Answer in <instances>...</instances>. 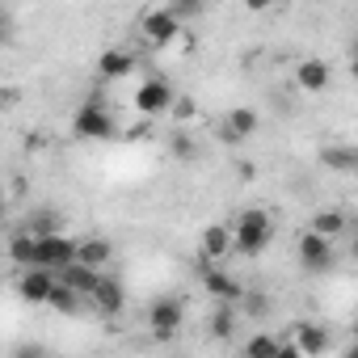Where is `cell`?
<instances>
[{"instance_id":"6da1fadb","label":"cell","mask_w":358,"mask_h":358,"mask_svg":"<svg viewBox=\"0 0 358 358\" xmlns=\"http://www.w3.org/2000/svg\"><path fill=\"white\" fill-rule=\"evenodd\" d=\"M232 241H236L241 257H262L274 245V215L262 211V207H245L232 220Z\"/></svg>"},{"instance_id":"7a4b0ae2","label":"cell","mask_w":358,"mask_h":358,"mask_svg":"<svg viewBox=\"0 0 358 358\" xmlns=\"http://www.w3.org/2000/svg\"><path fill=\"white\" fill-rule=\"evenodd\" d=\"M72 135L85 139V143H110V139H118L122 131H118V118H114L97 97H89V101H80L76 114H72Z\"/></svg>"},{"instance_id":"3957f363","label":"cell","mask_w":358,"mask_h":358,"mask_svg":"<svg viewBox=\"0 0 358 358\" xmlns=\"http://www.w3.org/2000/svg\"><path fill=\"white\" fill-rule=\"evenodd\" d=\"M177 93L169 80H160V76H148V80H139V89H135V97H131V106H135V114L139 118H148V122H156V118H164V114H173V106H177Z\"/></svg>"},{"instance_id":"277c9868","label":"cell","mask_w":358,"mask_h":358,"mask_svg":"<svg viewBox=\"0 0 358 358\" xmlns=\"http://www.w3.org/2000/svg\"><path fill=\"white\" fill-rule=\"evenodd\" d=\"M182 320H186V303L182 299L160 295V299L148 303V333H152V341H173L177 333H182Z\"/></svg>"},{"instance_id":"5b68a950","label":"cell","mask_w":358,"mask_h":358,"mask_svg":"<svg viewBox=\"0 0 358 358\" xmlns=\"http://www.w3.org/2000/svg\"><path fill=\"white\" fill-rule=\"evenodd\" d=\"M295 257H299L303 274H329V270L337 266V245L324 241V236H316V232L308 228V232H299V241H295Z\"/></svg>"},{"instance_id":"8992f818","label":"cell","mask_w":358,"mask_h":358,"mask_svg":"<svg viewBox=\"0 0 358 358\" xmlns=\"http://www.w3.org/2000/svg\"><path fill=\"white\" fill-rule=\"evenodd\" d=\"M80 257V236H38V253H34V270H68Z\"/></svg>"},{"instance_id":"52a82bcc","label":"cell","mask_w":358,"mask_h":358,"mask_svg":"<svg viewBox=\"0 0 358 358\" xmlns=\"http://www.w3.org/2000/svg\"><path fill=\"white\" fill-rule=\"evenodd\" d=\"M199 274H203V291L211 295V303H232V308H241L245 303V282L236 278V274H228V270H215V266H207V262H199Z\"/></svg>"},{"instance_id":"ba28073f","label":"cell","mask_w":358,"mask_h":358,"mask_svg":"<svg viewBox=\"0 0 358 358\" xmlns=\"http://www.w3.org/2000/svg\"><path fill=\"white\" fill-rule=\"evenodd\" d=\"M228 253H236V241H232V224H207L199 232V262L215 266L224 262Z\"/></svg>"},{"instance_id":"9c48e42d","label":"cell","mask_w":358,"mask_h":358,"mask_svg":"<svg viewBox=\"0 0 358 358\" xmlns=\"http://www.w3.org/2000/svg\"><path fill=\"white\" fill-rule=\"evenodd\" d=\"M93 312L97 316H106V320H114V316H122L127 312V287H122V278H114L110 270L101 274V287L93 291Z\"/></svg>"},{"instance_id":"30bf717a","label":"cell","mask_w":358,"mask_h":358,"mask_svg":"<svg viewBox=\"0 0 358 358\" xmlns=\"http://www.w3.org/2000/svg\"><path fill=\"white\" fill-rule=\"evenodd\" d=\"M139 34H143L148 43L164 47V43H173L177 34H182V22L173 17V9H169V5H164V9H148V13L139 17Z\"/></svg>"},{"instance_id":"8fae6325","label":"cell","mask_w":358,"mask_h":358,"mask_svg":"<svg viewBox=\"0 0 358 358\" xmlns=\"http://www.w3.org/2000/svg\"><path fill=\"white\" fill-rule=\"evenodd\" d=\"M55 287H59V274H51V270H22V274H17V295H22V303H51Z\"/></svg>"},{"instance_id":"7c38bea8","label":"cell","mask_w":358,"mask_h":358,"mask_svg":"<svg viewBox=\"0 0 358 358\" xmlns=\"http://www.w3.org/2000/svg\"><path fill=\"white\" fill-rule=\"evenodd\" d=\"M316 160H320V169H329V173H358V143H345V139L324 143V148L316 152Z\"/></svg>"},{"instance_id":"4fadbf2b","label":"cell","mask_w":358,"mask_h":358,"mask_svg":"<svg viewBox=\"0 0 358 358\" xmlns=\"http://www.w3.org/2000/svg\"><path fill=\"white\" fill-rule=\"evenodd\" d=\"M291 341L308 354V358H320V354H329V329L324 324H316V320H299L295 329H291Z\"/></svg>"},{"instance_id":"5bb4252c","label":"cell","mask_w":358,"mask_h":358,"mask_svg":"<svg viewBox=\"0 0 358 358\" xmlns=\"http://www.w3.org/2000/svg\"><path fill=\"white\" fill-rule=\"evenodd\" d=\"M350 224H354V220H350L341 207H324V211L312 215V232L324 236V241H350Z\"/></svg>"},{"instance_id":"9a60e30c","label":"cell","mask_w":358,"mask_h":358,"mask_svg":"<svg viewBox=\"0 0 358 358\" xmlns=\"http://www.w3.org/2000/svg\"><path fill=\"white\" fill-rule=\"evenodd\" d=\"M131 72H135V51L110 47V51L97 55V76H101V80H122V76H131Z\"/></svg>"},{"instance_id":"2e32d148","label":"cell","mask_w":358,"mask_h":358,"mask_svg":"<svg viewBox=\"0 0 358 358\" xmlns=\"http://www.w3.org/2000/svg\"><path fill=\"white\" fill-rule=\"evenodd\" d=\"M26 232H34V236H68V215L55 211V207H34L26 215Z\"/></svg>"},{"instance_id":"e0dca14e","label":"cell","mask_w":358,"mask_h":358,"mask_svg":"<svg viewBox=\"0 0 358 358\" xmlns=\"http://www.w3.org/2000/svg\"><path fill=\"white\" fill-rule=\"evenodd\" d=\"M329 80H333V68L324 64V59H303L299 68H295V85L303 89V93H324L329 89Z\"/></svg>"},{"instance_id":"ac0fdd59","label":"cell","mask_w":358,"mask_h":358,"mask_svg":"<svg viewBox=\"0 0 358 358\" xmlns=\"http://www.w3.org/2000/svg\"><path fill=\"white\" fill-rule=\"evenodd\" d=\"M5 253H9V262L17 266V274H22V270H34L38 236H34V232H26V228H17V232H9V245H5Z\"/></svg>"},{"instance_id":"d6986e66","label":"cell","mask_w":358,"mask_h":358,"mask_svg":"<svg viewBox=\"0 0 358 358\" xmlns=\"http://www.w3.org/2000/svg\"><path fill=\"white\" fill-rule=\"evenodd\" d=\"M80 266H89V270H110V262H114V245H110V236H80V257H76Z\"/></svg>"},{"instance_id":"ffe728a7","label":"cell","mask_w":358,"mask_h":358,"mask_svg":"<svg viewBox=\"0 0 358 358\" xmlns=\"http://www.w3.org/2000/svg\"><path fill=\"white\" fill-rule=\"evenodd\" d=\"M236 329H241V308H232V303H215L211 316H207V333H211L215 341H232Z\"/></svg>"},{"instance_id":"44dd1931","label":"cell","mask_w":358,"mask_h":358,"mask_svg":"<svg viewBox=\"0 0 358 358\" xmlns=\"http://www.w3.org/2000/svg\"><path fill=\"white\" fill-rule=\"evenodd\" d=\"M59 282H64V287H72L76 295H85V299H93V291L101 287V270H89V266H80V262H72L68 270H59Z\"/></svg>"},{"instance_id":"7402d4cb","label":"cell","mask_w":358,"mask_h":358,"mask_svg":"<svg viewBox=\"0 0 358 358\" xmlns=\"http://www.w3.org/2000/svg\"><path fill=\"white\" fill-rule=\"evenodd\" d=\"M278 350H282V337H278V333H270V329H257V333H249V337H245L241 358H278Z\"/></svg>"},{"instance_id":"603a6c76","label":"cell","mask_w":358,"mask_h":358,"mask_svg":"<svg viewBox=\"0 0 358 358\" xmlns=\"http://www.w3.org/2000/svg\"><path fill=\"white\" fill-rule=\"evenodd\" d=\"M169 156H173L177 164H194V160L203 156V143H199L190 131H173V135H169Z\"/></svg>"},{"instance_id":"cb8c5ba5","label":"cell","mask_w":358,"mask_h":358,"mask_svg":"<svg viewBox=\"0 0 358 358\" xmlns=\"http://www.w3.org/2000/svg\"><path fill=\"white\" fill-rule=\"evenodd\" d=\"M228 131L245 143V139H253L257 135V127H262V118H257V110H249V106H236V110H228Z\"/></svg>"},{"instance_id":"d4e9b609","label":"cell","mask_w":358,"mask_h":358,"mask_svg":"<svg viewBox=\"0 0 358 358\" xmlns=\"http://www.w3.org/2000/svg\"><path fill=\"white\" fill-rule=\"evenodd\" d=\"M85 303H89L85 295H76L72 287H64V282H59L47 308H51V312H59V316H80V312H85Z\"/></svg>"},{"instance_id":"484cf974","label":"cell","mask_w":358,"mask_h":358,"mask_svg":"<svg viewBox=\"0 0 358 358\" xmlns=\"http://www.w3.org/2000/svg\"><path fill=\"white\" fill-rule=\"evenodd\" d=\"M270 303H274V299H270L266 291H249V295H245V303H241V316H266V312H270Z\"/></svg>"},{"instance_id":"4316f807","label":"cell","mask_w":358,"mask_h":358,"mask_svg":"<svg viewBox=\"0 0 358 358\" xmlns=\"http://www.w3.org/2000/svg\"><path fill=\"white\" fill-rule=\"evenodd\" d=\"M173 122H194L199 118V106H194V97H177V106H173V114H169Z\"/></svg>"},{"instance_id":"83f0119b","label":"cell","mask_w":358,"mask_h":358,"mask_svg":"<svg viewBox=\"0 0 358 358\" xmlns=\"http://www.w3.org/2000/svg\"><path fill=\"white\" fill-rule=\"evenodd\" d=\"M9 358H51V354H47V345H38V341H22V345H13Z\"/></svg>"},{"instance_id":"f1b7e54d","label":"cell","mask_w":358,"mask_h":358,"mask_svg":"<svg viewBox=\"0 0 358 358\" xmlns=\"http://www.w3.org/2000/svg\"><path fill=\"white\" fill-rule=\"evenodd\" d=\"M169 9H173V17H177V22H190V17H199V13H203V5H186V0H177V5H169Z\"/></svg>"},{"instance_id":"f546056e","label":"cell","mask_w":358,"mask_h":358,"mask_svg":"<svg viewBox=\"0 0 358 358\" xmlns=\"http://www.w3.org/2000/svg\"><path fill=\"white\" fill-rule=\"evenodd\" d=\"M127 139H135V143H143V139H152V122H148V118H139V122H131V127H127Z\"/></svg>"},{"instance_id":"4dcf8cb0","label":"cell","mask_w":358,"mask_h":358,"mask_svg":"<svg viewBox=\"0 0 358 358\" xmlns=\"http://www.w3.org/2000/svg\"><path fill=\"white\" fill-rule=\"evenodd\" d=\"M278 358H308V354H303V350H299L295 341H282V350H278Z\"/></svg>"},{"instance_id":"1f68e13d","label":"cell","mask_w":358,"mask_h":358,"mask_svg":"<svg viewBox=\"0 0 358 358\" xmlns=\"http://www.w3.org/2000/svg\"><path fill=\"white\" fill-rule=\"evenodd\" d=\"M341 358H358V341H345V350H341Z\"/></svg>"},{"instance_id":"d6a6232c","label":"cell","mask_w":358,"mask_h":358,"mask_svg":"<svg viewBox=\"0 0 358 358\" xmlns=\"http://www.w3.org/2000/svg\"><path fill=\"white\" fill-rule=\"evenodd\" d=\"M350 76H354V80H358V59H350Z\"/></svg>"},{"instance_id":"836d02e7","label":"cell","mask_w":358,"mask_h":358,"mask_svg":"<svg viewBox=\"0 0 358 358\" xmlns=\"http://www.w3.org/2000/svg\"><path fill=\"white\" fill-rule=\"evenodd\" d=\"M350 253H354V262H358V236H354V241H350Z\"/></svg>"},{"instance_id":"e575fe53","label":"cell","mask_w":358,"mask_h":358,"mask_svg":"<svg viewBox=\"0 0 358 358\" xmlns=\"http://www.w3.org/2000/svg\"><path fill=\"white\" fill-rule=\"evenodd\" d=\"M350 51H354V59H358V34H354V43H350Z\"/></svg>"},{"instance_id":"d590c367","label":"cell","mask_w":358,"mask_h":358,"mask_svg":"<svg viewBox=\"0 0 358 358\" xmlns=\"http://www.w3.org/2000/svg\"><path fill=\"white\" fill-rule=\"evenodd\" d=\"M350 341H358V316H354V333H350Z\"/></svg>"},{"instance_id":"8d00e7d4","label":"cell","mask_w":358,"mask_h":358,"mask_svg":"<svg viewBox=\"0 0 358 358\" xmlns=\"http://www.w3.org/2000/svg\"><path fill=\"white\" fill-rule=\"evenodd\" d=\"M236 358H241V354H236Z\"/></svg>"}]
</instances>
